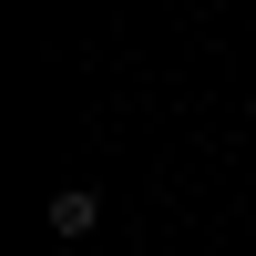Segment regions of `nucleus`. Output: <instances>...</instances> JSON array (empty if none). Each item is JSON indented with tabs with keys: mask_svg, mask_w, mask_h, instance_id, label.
I'll list each match as a JSON object with an SVG mask.
<instances>
[{
	"mask_svg": "<svg viewBox=\"0 0 256 256\" xmlns=\"http://www.w3.org/2000/svg\"><path fill=\"white\" fill-rule=\"evenodd\" d=\"M62 256H82V246H62Z\"/></svg>",
	"mask_w": 256,
	"mask_h": 256,
	"instance_id": "2",
	"label": "nucleus"
},
{
	"mask_svg": "<svg viewBox=\"0 0 256 256\" xmlns=\"http://www.w3.org/2000/svg\"><path fill=\"white\" fill-rule=\"evenodd\" d=\"M52 226H62V246H72L82 226H92V195H82V184H72V195H52Z\"/></svg>",
	"mask_w": 256,
	"mask_h": 256,
	"instance_id": "1",
	"label": "nucleus"
}]
</instances>
